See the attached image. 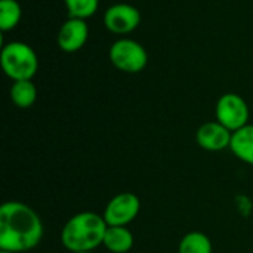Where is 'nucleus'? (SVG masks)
Listing matches in <instances>:
<instances>
[{"label": "nucleus", "instance_id": "obj_15", "mask_svg": "<svg viewBox=\"0 0 253 253\" xmlns=\"http://www.w3.org/2000/svg\"><path fill=\"white\" fill-rule=\"evenodd\" d=\"M68 16L87 19L93 16L99 7V0H64Z\"/></svg>", "mask_w": 253, "mask_h": 253}, {"label": "nucleus", "instance_id": "obj_8", "mask_svg": "<svg viewBox=\"0 0 253 253\" xmlns=\"http://www.w3.org/2000/svg\"><path fill=\"white\" fill-rule=\"evenodd\" d=\"M89 39V25L86 19L70 18L62 22L56 34V43L62 52L74 53L79 52Z\"/></svg>", "mask_w": 253, "mask_h": 253}, {"label": "nucleus", "instance_id": "obj_7", "mask_svg": "<svg viewBox=\"0 0 253 253\" xmlns=\"http://www.w3.org/2000/svg\"><path fill=\"white\" fill-rule=\"evenodd\" d=\"M141 24V12L129 3H116L104 13L105 28L117 36H126L135 31Z\"/></svg>", "mask_w": 253, "mask_h": 253}, {"label": "nucleus", "instance_id": "obj_9", "mask_svg": "<svg viewBox=\"0 0 253 253\" xmlns=\"http://www.w3.org/2000/svg\"><path fill=\"white\" fill-rule=\"evenodd\" d=\"M233 132L222 126L219 122H206L196 132V142L200 148L218 153L230 148Z\"/></svg>", "mask_w": 253, "mask_h": 253}, {"label": "nucleus", "instance_id": "obj_4", "mask_svg": "<svg viewBox=\"0 0 253 253\" xmlns=\"http://www.w3.org/2000/svg\"><path fill=\"white\" fill-rule=\"evenodd\" d=\"M108 56L111 64L127 74H136L145 70L148 64V53L145 47L129 37L117 39L108 50Z\"/></svg>", "mask_w": 253, "mask_h": 253}, {"label": "nucleus", "instance_id": "obj_10", "mask_svg": "<svg viewBox=\"0 0 253 253\" xmlns=\"http://www.w3.org/2000/svg\"><path fill=\"white\" fill-rule=\"evenodd\" d=\"M230 150L239 160L253 166V125L233 132Z\"/></svg>", "mask_w": 253, "mask_h": 253}, {"label": "nucleus", "instance_id": "obj_17", "mask_svg": "<svg viewBox=\"0 0 253 253\" xmlns=\"http://www.w3.org/2000/svg\"><path fill=\"white\" fill-rule=\"evenodd\" d=\"M73 253H93V252H73Z\"/></svg>", "mask_w": 253, "mask_h": 253}, {"label": "nucleus", "instance_id": "obj_3", "mask_svg": "<svg viewBox=\"0 0 253 253\" xmlns=\"http://www.w3.org/2000/svg\"><path fill=\"white\" fill-rule=\"evenodd\" d=\"M0 64L3 73L12 80H33L39 70L36 50L24 42H9L1 46Z\"/></svg>", "mask_w": 253, "mask_h": 253}, {"label": "nucleus", "instance_id": "obj_11", "mask_svg": "<svg viewBox=\"0 0 253 253\" xmlns=\"http://www.w3.org/2000/svg\"><path fill=\"white\" fill-rule=\"evenodd\" d=\"M135 239L127 227H108L104 236L102 246L111 253H129Z\"/></svg>", "mask_w": 253, "mask_h": 253}, {"label": "nucleus", "instance_id": "obj_13", "mask_svg": "<svg viewBox=\"0 0 253 253\" xmlns=\"http://www.w3.org/2000/svg\"><path fill=\"white\" fill-rule=\"evenodd\" d=\"M178 253H213V245L205 233L191 231L181 239Z\"/></svg>", "mask_w": 253, "mask_h": 253}, {"label": "nucleus", "instance_id": "obj_16", "mask_svg": "<svg viewBox=\"0 0 253 253\" xmlns=\"http://www.w3.org/2000/svg\"><path fill=\"white\" fill-rule=\"evenodd\" d=\"M0 253H13V252H6V251H0Z\"/></svg>", "mask_w": 253, "mask_h": 253}, {"label": "nucleus", "instance_id": "obj_12", "mask_svg": "<svg viewBox=\"0 0 253 253\" xmlns=\"http://www.w3.org/2000/svg\"><path fill=\"white\" fill-rule=\"evenodd\" d=\"M10 99L18 108H30L37 99V87L33 80H18L10 86Z\"/></svg>", "mask_w": 253, "mask_h": 253}, {"label": "nucleus", "instance_id": "obj_2", "mask_svg": "<svg viewBox=\"0 0 253 253\" xmlns=\"http://www.w3.org/2000/svg\"><path fill=\"white\" fill-rule=\"evenodd\" d=\"M108 225L102 215L80 212L71 216L61 230V243L70 253L93 252L104 243Z\"/></svg>", "mask_w": 253, "mask_h": 253}, {"label": "nucleus", "instance_id": "obj_6", "mask_svg": "<svg viewBox=\"0 0 253 253\" xmlns=\"http://www.w3.org/2000/svg\"><path fill=\"white\" fill-rule=\"evenodd\" d=\"M141 212V200L133 193L116 194L104 209V219L108 227H127Z\"/></svg>", "mask_w": 253, "mask_h": 253}, {"label": "nucleus", "instance_id": "obj_14", "mask_svg": "<svg viewBox=\"0 0 253 253\" xmlns=\"http://www.w3.org/2000/svg\"><path fill=\"white\" fill-rule=\"evenodd\" d=\"M22 18V7L16 0H0V30H13Z\"/></svg>", "mask_w": 253, "mask_h": 253}, {"label": "nucleus", "instance_id": "obj_5", "mask_svg": "<svg viewBox=\"0 0 253 253\" xmlns=\"http://www.w3.org/2000/svg\"><path fill=\"white\" fill-rule=\"evenodd\" d=\"M216 122L225 126L228 130L236 132L249 125V105L237 93L228 92L219 96L215 107Z\"/></svg>", "mask_w": 253, "mask_h": 253}, {"label": "nucleus", "instance_id": "obj_1", "mask_svg": "<svg viewBox=\"0 0 253 253\" xmlns=\"http://www.w3.org/2000/svg\"><path fill=\"white\" fill-rule=\"evenodd\" d=\"M43 239V222L39 213L22 202H6L0 208V251L24 253L34 249Z\"/></svg>", "mask_w": 253, "mask_h": 253}]
</instances>
